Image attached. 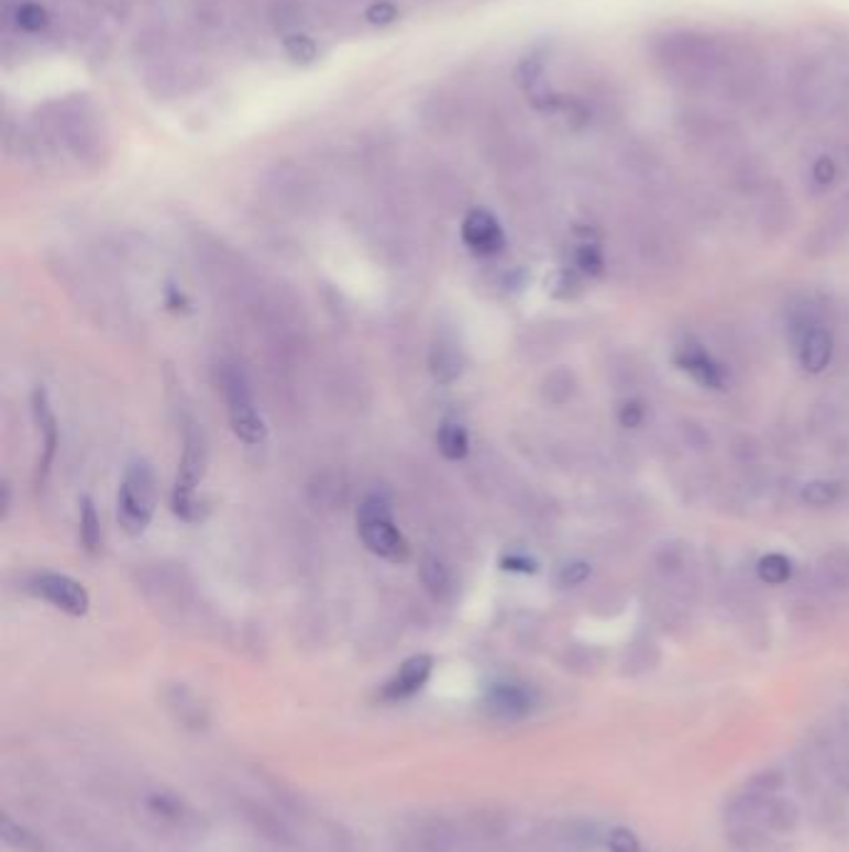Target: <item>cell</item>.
Listing matches in <instances>:
<instances>
[{
  "label": "cell",
  "mask_w": 849,
  "mask_h": 852,
  "mask_svg": "<svg viewBox=\"0 0 849 852\" xmlns=\"http://www.w3.org/2000/svg\"><path fill=\"white\" fill-rule=\"evenodd\" d=\"M730 43L697 31L658 35L650 53L660 75L681 90H718L730 58Z\"/></svg>",
  "instance_id": "6da1fadb"
},
{
  "label": "cell",
  "mask_w": 849,
  "mask_h": 852,
  "mask_svg": "<svg viewBox=\"0 0 849 852\" xmlns=\"http://www.w3.org/2000/svg\"><path fill=\"white\" fill-rule=\"evenodd\" d=\"M790 100L805 118H829L847 108L849 55L839 51L807 55L790 78Z\"/></svg>",
  "instance_id": "7a4b0ae2"
},
{
  "label": "cell",
  "mask_w": 849,
  "mask_h": 852,
  "mask_svg": "<svg viewBox=\"0 0 849 852\" xmlns=\"http://www.w3.org/2000/svg\"><path fill=\"white\" fill-rule=\"evenodd\" d=\"M356 531L362 544L384 561L407 564L411 546L394 521L392 504L382 494H370L356 509Z\"/></svg>",
  "instance_id": "3957f363"
},
{
  "label": "cell",
  "mask_w": 849,
  "mask_h": 852,
  "mask_svg": "<svg viewBox=\"0 0 849 852\" xmlns=\"http://www.w3.org/2000/svg\"><path fill=\"white\" fill-rule=\"evenodd\" d=\"M207 472V439L197 424H190L185 432V452L180 458V469L173 486V511L183 521L202 519V501H197V486L205 479Z\"/></svg>",
  "instance_id": "277c9868"
},
{
  "label": "cell",
  "mask_w": 849,
  "mask_h": 852,
  "mask_svg": "<svg viewBox=\"0 0 849 852\" xmlns=\"http://www.w3.org/2000/svg\"><path fill=\"white\" fill-rule=\"evenodd\" d=\"M155 513V476L147 462L128 466L118 494V521L128 536H140Z\"/></svg>",
  "instance_id": "5b68a950"
},
{
  "label": "cell",
  "mask_w": 849,
  "mask_h": 852,
  "mask_svg": "<svg viewBox=\"0 0 849 852\" xmlns=\"http://www.w3.org/2000/svg\"><path fill=\"white\" fill-rule=\"evenodd\" d=\"M222 391L224 401H228V417L232 424V432L238 434L244 444L257 446L267 439V427L264 419L254 407L252 391L247 379L242 377L238 369H224L222 374Z\"/></svg>",
  "instance_id": "8992f818"
},
{
  "label": "cell",
  "mask_w": 849,
  "mask_h": 852,
  "mask_svg": "<svg viewBox=\"0 0 849 852\" xmlns=\"http://www.w3.org/2000/svg\"><path fill=\"white\" fill-rule=\"evenodd\" d=\"M31 591L58 608V611L75 618L85 616L90 608V596L85 591V586L65 574H37L31 580Z\"/></svg>",
  "instance_id": "52a82bcc"
},
{
  "label": "cell",
  "mask_w": 849,
  "mask_h": 852,
  "mask_svg": "<svg viewBox=\"0 0 849 852\" xmlns=\"http://www.w3.org/2000/svg\"><path fill=\"white\" fill-rule=\"evenodd\" d=\"M33 417H35V427L37 434H41V456H37V466H35V484L45 482L48 476L55 452H58V442H60V432H58V419L53 414L51 399L45 395V389L37 387L33 391Z\"/></svg>",
  "instance_id": "ba28073f"
},
{
  "label": "cell",
  "mask_w": 849,
  "mask_h": 852,
  "mask_svg": "<svg viewBox=\"0 0 849 852\" xmlns=\"http://www.w3.org/2000/svg\"><path fill=\"white\" fill-rule=\"evenodd\" d=\"M461 240L474 255L481 257L498 255L506 245L504 228L488 210H471L466 214L464 224H461Z\"/></svg>",
  "instance_id": "9c48e42d"
},
{
  "label": "cell",
  "mask_w": 849,
  "mask_h": 852,
  "mask_svg": "<svg viewBox=\"0 0 849 852\" xmlns=\"http://www.w3.org/2000/svg\"><path fill=\"white\" fill-rule=\"evenodd\" d=\"M433 671V659L427 653L421 655H411L409 661H404L399 671L386 681V686L382 688V700H404L411 698L414 693H419L427 681L431 678Z\"/></svg>",
  "instance_id": "30bf717a"
},
{
  "label": "cell",
  "mask_w": 849,
  "mask_h": 852,
  "mask_svg": "<svg viewBox=\"0 0 849 852\" xmlns=\"http://www.w3.org/2000/svg\"><path fill=\"white\" fill-rule=\"evenodd\" d=\"M833 350H835L833 334H829L825 327H807L797 346L800 364L813 374L825 372L829 359H833Z\"/></svg>",
  "instance_id": "8fae6325"
},
{
  "label": "cell",
  "mask_w": 849,
  "mask_h": 852,
  "mask_svg": "<svg viewBox=\"0 0 849 852\" xmlns=\"http://www.w3.org/2000/svg\"><path fill=\"white\" fill-rule=\"evenodd\" d=\"M677 362L683 364L685 372L693 374L695 381H701V384H705V387H710V389H723V384H725L723 367H720V364H715L710 357H707V354L701 350V346H695V344L687 346L685 344L683 350H681V357H677Z\"/></svg>",
  "instance_id": "7c38bea8"
},
{
  "label": "cell",
  "mask_w": 849,
  "mask_h": 852,
  "mask_svg": "<svg viewBox=\"0 0 849 852\" xmlns=\"http://www.w3.org/2000/svg\"><path fill=\"white\" fill-rule=\"evenodd\" d=\"M490 706H494L498 713L504 716H523L528 708H531V696L521 688V686H511V683H504V686H496L490 690Z\"/></svg>",
  "instance_id": "4fadbf2b"
},
{
  "label": "cell",
  "mask_w": 849,
  "mask_h": 852,
  "mask_svg": "<svg viewBox=\"0 0 849 852\" xmlns=\"http://www.w3.org/2000/svg\"><path fill=\"white\" fill-rule=\"evenodd\" d=\"M437 446L439 452L449 458V462H461L468 454V434L466 429L456 424V421H443L437 432Z\"/></svg>",
  "instance_id": "5bb4252c"
},
{
  "label": "cell",
  "mask_w": 849,
  "mask_h": 852,
  "mask_svg": "<svg viewBox=\"0 0 849 852\" xmlns=\"http://www.w3.org/2000/svg\"><path fill=\"white\" fill-rule=\"evenodd\" d=\"M80 541H82V549L88 551L90 556H96L102 546L100 517L96 511V504H92V499H88V496L80 501Z\"/></svg>",
  "instance_id": "9a60e30c"
},
{
  "label": "cell",
  "mask_w": 849,
  "mask_h": 852,
  "mask_svg": "<svg viewBox=\"0 0 849 852\" xmlns=\"http://www.w3.org/2000/svg\"><path fill=\"white\" fill-rule=\"evenodd\" d=\"M431 372H433V377H437V381H441V384H451L454 379H459L461 359H459V352L454 350V346H443V344L433 346Z\"/></svg>",
  "instance_id": "2e32d148"
},
{
  "label": "cell",
  "mask_w": 849,
  "mask_h": 852,
  "mask_svg": "<svg viewBox=\"0 0 849 852\" xmlns=\"http://www.w3.org/2000/svg\"><path fill=\"white\" fill-rule=\"evenodd\" d=\"M421 580H423V586H427V591H429L431 596H437V598L446 596L449 586H451L449 571H446V566L441 564L439 558H423V564H421Z\"/></svg>",
  "instance_id": "e0dca14e"
},
{
  "label": "cell",
  "mask_w": 849,
  "mask_h": 852,
  "mask_svg": "<svg viewBox=\"0 0 849 852\" xmlns=\"http://www.w3.org/2000/svg\"><path fill=\"white\" fill-rule=\"evenodd\" d=\"M758 576L770 586H780L792 576V561L782 554H768L760 558Z\"/></svg>",
  "instance_id": "ac0fdd59"
},
{
  "label": "cell",
  "mask_w": 849,
  "mask_h": 852,
  "mask_svg": "<svg viewBox=\"0 0 849 852\" xmlns=\"http://www.w3.org/2000/svg\"><path fill=\"white\" fill-rule=\"evenodd\" d=\"M15 23L25 33H41L48 25V11L41 3H23L15 11Z\"/></svg>",
  "instance_id": "d6986e66"
},
{
  "label": "cell",
  "mask_w": 849,
  "mask_h": 852,
  "mask_svg": "<svg viewBox=\"0 0 849 852\" xmlns=\"http://www.w3.org/2000/svg\"><path fill=\"white\" fill-rule=\"evenodd\" d=\"M285 53L289 55L295 63H301L307 65L317 58V43L311 41L309 35H301V33H295V35H287L285 37Z\"/></svg>",
  "instance_id": "ffe728a7"
},
{
  "label": "cell",
  "mask_w": 849,
  "mask_h": 852,
  "mask_svg": "<svg viewBox=\"0 0 849 852\" xmlns=\"http://www.w3.org/2000/svg\"><path fill=\"white\" fill-rule=\"evenodd\" d=\"M837 496H839L837 486L829 484V482H813V484H807L805 489H802V499H805L809 507H817V509L835 504Z\"/></svg>",
  "instance_id": "44dd1931"
},
{
  "label": "cell",
  "mask_w": 849,
  "mask_h": 852,
  "mask_svg": "<svg viewBox=\"0 0 849 852\" xmlns=\"http://www.w3.org/2000/svg\"><path fill=\"white\" fill-rule=\"evenodd\" d=\"M575 267L586 275L603 273V252L596 245H581L575 250Z\"/></svg>",
  "instance_id": "7402d4cb"
},
{
  "label": "cell",
  "mask_w": 849,
  "mask_h": 852,
  "mask_svg": "<svg viewBox=\"0 0 849 852\" xmlns=\"http://www.w3.org/2000/svg\"><path fill=\"white\" fill-rule=\"evenodd\" d=\"M813 180L819 187H829L837 180V163L833 155H819L813 163Z\"/></svg>",
  "instance_id": "603a6c76"
},
{
  "label": "cell",
  "mask_w": 849,
  "mask_h": 852,
  "mask_svg": "<svg viewBox=\"0 0 849 852\" xmlns=\"http://www.w3.org/2000/svg\"><path fill=\"white\" fill-rule=\"evenodd\" d=\"M396 18H399V13H396V5L389 3V0H379V3L370 5V11H366V21L379 27L392 25Z\"/></svg>",
  "instance_id": "cb8c5ba5"
},
{
  "label": "cell",
  "mask_w": 849,
  "mask_h": 852,
  "mask_svg": "<svg viewBox=\"0 0 849 852\" xmlns=\"http://www.w3.org/2000/svg\"><path fill=\"white\" fill-rule=\"evenodd\" d=\"M618 419H620V424H622V427L636 429V427L643 424L646 409H643V405H640V401H636V399L622 401L620 409H618Z\"/></svg>",
  "instance_id": "d4e9b609"
},
{
  "label": "cell",
  "mask_w": 849,
  "mask_h": 852,
  "mask_svg": "<svg viewBox=\"0 0 849 852\" xmlns=\"http://www.w3.org/2000/svg\"><path fill=\"white\" fill-rule=\"evenodd\" d=\"M591 576V566L583 564V561H573V564H565L559 574L561 586H581L583 580Z\"/></svg>",
  "instance_id": "484cf974"
},
{
  "label": "cell",
  "mask_w": 849,
  "mask_h": 852,
  "mask_svg": "<svg viewBox=\"0 0 849 852\" xmlns=\"http://www.w3.org/2000/svg\"><path fill=\"white\" fill-rule=\"evenodd\" d=\"M608 845L613 852H640V842L638 838L633 836L630 830H613L610 838H608Z\"/></svg>",
  "instance_id": "4316f807"
},
{
  "label": "cell",
  "mask_w": 849,
  "mask_h": 852,
  "mask_svg": "<svg viewBox=\"0 0 849 852\" xmlns=\"http://www.w3.org/2000/svg\"><path fill=\"white\" fill-rule=\"evenodd\" d=\"M501 568H506V571H516V574H533V571H536V561L526 558V556H504V558H501Z\"/></svg>",
  "instance_id": "83f0119b"
},
{
  "label": "cell",
  "mask_w": 849,
  "mask_h": 852,
  "mask_svg": "<svg viewBox=\"0 0 849 852\" xmlns=\"http://www.w3.org/2000/svg\"><path fill=\"white\" fill-rule=\"evenodd\" d=\"M167 305L173 307V309H183V307L187 305V299H185L183 292H177L175 287H169V289H167Z\"/></svg>",
  "instance_id": "f1b7e54d"
}]
</instances>
